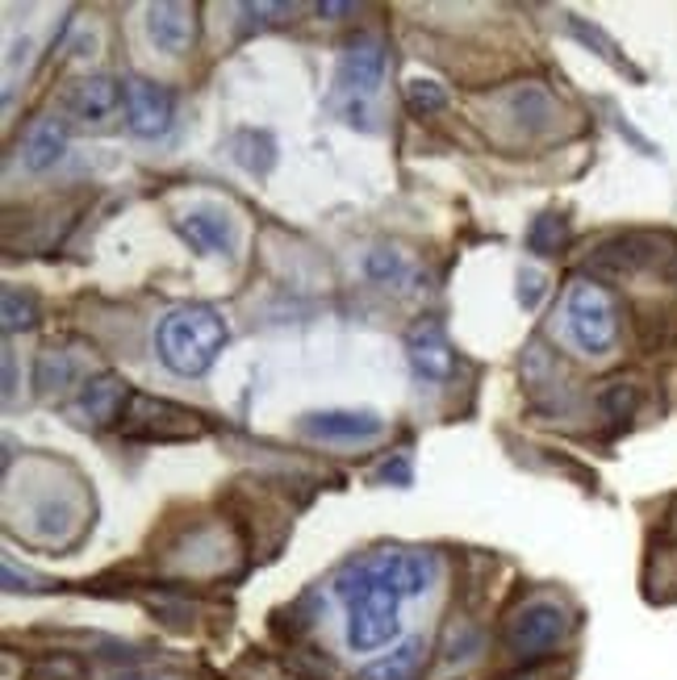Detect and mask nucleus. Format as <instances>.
Returning a JSON list of instances; mask_svg holds the SVG:
<instances>
[{
	"instance_id": "nucleus-23",
	"label": "nucleus",
	"mask_w": 677,
	"mask_h": 680,
	"mask_svg": "<svg viewBox=\"0 0 677 680\" xmlns=\"http://www.w3.org/2000/svg\"><path fill=\"white\" fill-rule=\"evenodd\" d=\"M540 292H544V276H540V271H523V276H519V301L531 310V305L540 301Z\"/></svg>"
},
{
	"instance_id": "nucleus-4",
	"label": "nucleus",
	"mask_w": 677,
	"mask_h": 680,
	"mask_svg": "<svg viewBox=\"0 0 677 680\" xmlns=\"http://www.w3.org/2000/svg\"><path fill=\"white\" fill-rule=\"evenodd\" d=\"M565 331L586 355H607L614 347V334H619L611 297L598 285H586V280L573 285L569 301H565Z\"/></svg>"
},
{
	"instance_id": "nucleus-17",
	"label": "nucleus",
	"mask_w": 677,
	"mask_h": 680,
	"mask_svg": "<svg viewBox=\"0 0 677 680\" xmlns=\"http://www.w3.org/2000/svg\"><path fill=\"white\" fill-rule=\"evenodd\" d=\"M231 146H234V159L247 167V171H255V176H264L276 164V143L273 134H264V130H238Z\"/></svg>"
},
{
	"instance_id": "nucleus-21",
	"label": "nucleus",
	"mask_w": 677,
	"mask_h": 680,
	"mask_svg": "<svg viewBox=\"0 0 677 680\" xmlns=\"http://www.w3.org/2000/svg\"><path fill=\"white\" fill-rule=\"evenodd\" d=\"M565 218H556V213H544V218H535V226H531L528 243L531 250H540V255H552V250L565 243Z\"/></svg>"
},
{
	"instance_id": "nucleus-1",
	"label": "nucleus",
	"mask_w": 677,
	"mask_h": 680,
	"mask_svg": "<svg viewBox=\"0 0 677 680\" xmlns=\"http://www.w3.org/2000/svg\"><path fill=\"white\" fill-rule=\"evenodd\" d=\"M440 577L435 551H373L335 572V598L347 605V647L377 651L398 639L402 598H423Z\"/></svg>"
},
{
	"instance_id": "nucleus-20",
	"label": "nucleus",
	"mask_w": 677,
	"mask_h": 680,
	"mask_svg": "<svg viewBox=\"0 0 677 680\" xmlns=\"http://www.w3.org/2000/svg\"><path fill=\"white\" fill-rule=\"evenodd\" d=\"M38 322V301L34 292H18V289H4V331H30Z\"/></svg>"
},
{
	"instance_id": "nucleus-16",
	"label": "nucleus",
	"mask_w": 677,
	"mask_h": 680,
	"mask_svg": "<svg viewBox=\"0 0 677 680\" xmlns=\"http://www.w3.org/2000/svg\"><path fill=\"white\" fill-rule=\"evenodd\" d=\"M510 113H514V122L523 125V130H544L552 122V113H556V104H552V97L540 83H523L510 97Z\"/></svg>"
},
{
	"instance_id": "nucleus-7",
	"label": "nucleus",
	"mask_w": 677,
	"mask_h": 680,
	"mask_svg": "<svg viewBox=\"0 0 677 680\" xmlns=\"http://www.w3.org/2000/svg\"><path fill=\"white\" fill-rule=\"evenodd\" d=\"M406 350H410V368L419 380H431V384H444L452 368H456V355H452V343L440 322H419L414 331L406 334Z\"/></svg>"
},
{
	"instance_id": "nucleus-18",
	"label": "nucleus",
	"mask_w": 677,
	"mask_h": 680,
	"mask_svg": "<svg viewBox=\"0 0 677 680\" xmlns=\"http://www.w3.org/2000/svg\"><path fill=\"white\" fill-rule=\"evenodd\" d=\"M76 376H80V364H76L71 350H43V359H38V389H64Z\"/></svg>"
},
{
	"instance_id": "nucleus-24",
	"label": "nucleus",
	"mask_w": 677,
	"mask_h": 680,
	"mask_svg": "<svg viewBox=\"0 0 677 680\" xmlns=\"http://www.w3.org/2000/svg\"><path fill=\"white\" fill-rule=\"evenodd\" d=\"M381 476L385 480H393V484H410V459H393V464H385L381 468Z\"/></svg>"
},
{
	"instance_id": "nucleus-8",
	"label": "nucleus",
	"mask_w": 677,
	"mask_h": 680,
	"mask_svg": "<svg viewBox=\"0 0 677 680\" xmlns=\"http://www.w3.org/2000/svg\"><path fill=\"white\" fill-rule=\"evenodd\" d=\"M385 80V46L381 38L373 34H360L343 46V59H338V83L360 92V97H373Z\"/></svg>"
},
{
	"instance_id": "nucleus-9",
	"label": "nucleus",
	"mask_w": 677,
	"mask_h": 680,
	"mask_svg": "<svg viewBox=\"0 0 677 680\" xmlns=\"http://www.w3.org/2000/svg\"><path fill=\"white\" fill-rule=\"evenodd\" d=\"M176 230L189 238L192 250H201V255H226L231 259L234 247H238V230H234L231 213H222V209H189Z\"/></svg>"
},
{
	"instance_id": "nucleus-14",
	"label": "nucleus",
	"mask_w": 677,
	"mask_h": 680,
	"mask_svg": "<svg viewBox=\"0 0 677 680\" xmlns=\"http://www.w3.org/2000/svg\"><path fill=\"white\" fill-rule=\"evenodd\" d=\"M64 151H67V125L59 118H43V122L30 125V134H25L22 159L30 171H46V167H55L64 159Z\"/></svg>"
},
{
	"instance_id": "nucleus-5",
	"label": "nucleus",
	"mask_w": 677,
	"mask_h": 680,
	"mask_svg": "<svg viewBox=\"0 0 677 680\" xmlns=\"http://www.w3.org/2000/svg\"><path fill=\"white\" fill-rule=\"evenodd\" d=\"M122 434L126 438H155V443H171V438H197L206 434L201 417L171 401H155L143 392H130V405L122 413Z\"/></svg>"
},
{
	"instance_id": "nucleus-25",
	"label": "nucleus",
	"mask_w": 677,
	"mask_h": 680,
	"mask_svg": "<svg viewBox=\"0 0 677 680\" xmlns=\"http://www.w3.org/2000/svg\"><path fill=\"white\" fill-rule=\"evenodd\" d=\"M118 680H159V677H118Z\"/></svg>"
},
{
	"instance_id": "nucleus-19",
	"label": "nucleus",
	"mask_w": 677,
	"mask_h": 680,
	"mask_svg": "<svg viewBox=\"0 0 677 680\" xmlns=\"http://www.w3.org/2000/svg\"><path fill=\"white\" fill-rule=\"evenodd\" d=\"M447 104V92L435 80H410L406 83V109L414 118H431Z\"/></svg>"
},
{
	"instance_id": "nucleus-13",
	"label": "nucleus",
	"mask_w": 677,
	"mask_h": 680,
	"mask_svg": "<svg viewBox=\"0 0 677 680\" xmlns=\"http://www.w3.org/2000/svg\"><path fill=\"white\" fill-rule=\"evenodd\" d=\"M130 405V392H126V380H118V376H97V380H88L85 384V397H80V405L76 413L92 422V426H113V422H122V413Z\"/></svg>"
},
{
	"instance_id": "nucleus-22",
	"label": "nucleus",
	"mask_w": 677,
	"mask_h": 680,
	"mask_svg": "<svg viewBox=\"0 0 677 680\" xmlns=\"http://www.w3.org/2000/svg\"><path fill=\"white\" fill-rule=\"evenodd\" d=\"M368 276H373V280H385V285H389V280L398 285V280H410V264H406L398 250H373V255H368Z\"/></svg>"
},
{
	"instance_id": "nucleus-15",
	"label": "nucleus",
	"mask_w": 677,
	"mask_h": 680,
	"mask_svg": "<svg viewBox=\"0 0 677 680\" xmlns=\"http://www.w3.org/2000/svg\"><path fill=\"white\" fill-rule=\"evenodd\" d=\"M423 651H426L423 639H410L398 651H389L385 660L368 664L356 680H419V672H423Z\"/></svg>"
},
{
	"instance_id": "nucleus-3",
	"label": "nucleus",
	"mask_w": 677,
	"mask_h": 680,
	"mask_svg": "<svg viewBox=\"0 0 677 680\" xmlns=\"http://www.w3.org/2000/svg\"><path fill=\"white\" fill-rule=\"evenodd\" d=\"M573 618L565 614V605H556V601H531L523 605L507 626V651L514 660L523 664H535L552 656L565 635H569Z\"/></svg>"
},
{
	"instance_id": "nucleus-10",
	"label": "nucleus",
	"mask_w": 677,
	"mask_h": 680,
	"mask_svg": "<svg viewBox=\"0 0 677 680\" xmlns=\"http://www.w3.org/2000/svg\"><path fill=\"white\" fill-rule=\"evenodd\" d=\"M301 431L314 438H331V443H356V438H373L385 431V417H377L373 410H326L310 413L301 422Z\"/></svg>"
},
{
	"instance_id": "nucleus-11",
	"label": "nucleus",
	"mask_w": 677,
	"mask_h": 680,
	"mask_svg": "<svg viewBox=\"0 0 677 680\" xmlns=\"http://www.w3.org/2000/svg\"><path fill=\"white\" fill-rule=\"evenodd\" d=\"M118 104H122V83L113 80V76H85V80L71 83V92H67V109L80 122H92V125L113 118Z\"/></svg>"
},
{
	"instance_id": "nucleus-12",
	"label": "nucleus",
	"mask_w": 677,
	"mask_h": 680,
	"mask_svg": "<svg viewBox=\"0 0 677 680\" xmlns=\"http://www.w3.org/2000/svg\"><path fill=\"white\" fill-rule=\"evenodd\" d=\"M147 34L164 55H185L197 34L189 4H151L147 9Z\"/></svg>"
},
{
	"instance_id": "nucleus-6",
	"label": "nucleus",
	"mask_w": 677,
	"mask_h": 680,
	"mask_svg": "<svg viewBox=\"0 0 677 680\" xmlns=\"http://www.w3.org/2000/svg\"><path fill=\"white\" fill-rule=\"evenodd\" d=\"M122 101H126L130 134H138V138H159V134H168L171 109H176V104H171V92L164 83L130 76V80L122 83Z\"/></svg>"
},
{
	"instance_id": "nucleus-2",
	"label": "nucleus",
	"mask_w": 677,
	"mask_h": 680,
	"mask_svg": "<svg viewBox=\"0 0 677 680\" xmlns=\"http://www.w3.org/2000/svg\"><path fill=\"white\" fill-rule=\"evenodd\" d=\"M226 322L222 313L210 305H185L164 317L159 326V359L168 364L176 376H201L213 368V359L226 347Z\"/></svg>"
},
{
	"instance_id": "nucleus-26",
	"label": "nucleus",
	"mask_w": 677,
	"mask_h": 680,
	"mask_svg": "<svg viewBox=\"0 0 677 680\" xmlns=\"http://www.w3.org/2000/svg\"><path fill=\"white\" fill-rule=\"evenodd\" d=\"M523 680H531V677H523Z\"/></svg>"
}]
</instances>
